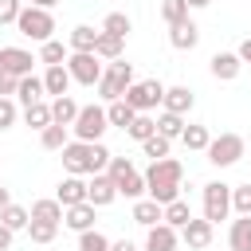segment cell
I'll list each match as a JSON object with an SVG mask.
<instances>
[{
	"mask_svg": "<svg viewBox=\"0 0 251 251\" xmlns=\"http://www.w3.org/2000/svg\"><path fill=\"white\" fill-rule=\"evenodd\" d=\"M176 243H180V231H176V227H169L165 220H161V224H153V227H149V235H145V251H176Z\"/></svg>",
	"mask_w": 251,
	"mask_h": 251,
	"instance_id": "cell-14",
	"label": "cell"
},
{
	"mask_svg": "<svg viewBox=\"0 0 251 251\" xmlns=\"http://www.w3.org/2000/svg\"><path fill=\"white\" fill-rule=\"evenodd\" d=\"M16 86H20V78H16V75H8V71H0V98H12V94H16Z\"/></svg>",
	"mask_w": 251,
	"mask_h": 251,
	"instance_id": "cell-45",
	"label": "cell"
},
{
	"mask_svg": "<svg viewBox=\"0 0 251 251\" xmlns=\"http://www.w3.org/2000/svg\"><path fill=\"white\" fill-rule=\"evenodd\" d=\"M94 43H98V31H94L90 24H78V27H71V35H67V47H71V51H94Z\"/></svg>",
	"mask_w": 251,
	"mask_h": 251,
	"instance_id": "cell-23",
	"label": "cell"
},
{
	"mask_svg": "<svg viewBox=\"0 0 251 251\" xmlns=\"http://www.w3.org/2000/svg\"><path fill=\"white\" fill-rule=\"evenodd\" d=\"M24 122L31 126V129H43V126H51V102H31V106H24Z\"/></svg>",
	"mask_w": 251,
	"mask_h": 251,
	"instance_id": "cell-29",
	"label": "cell"
},
{
	"mask_svg": "<svg viewBox=\"0 0 251 251\" xmlns=\"http://www.w3.org/2000/svg\"><path fill=\"white\" fill-rule=\"evenodd\" d=\"M161 220H165L169 227H176V231H180V227L192 220V208H188V200H180V196H176V200L161 204Z\"/></svg>",
	"mask_w": 251,
	"mask_h": 251,
	"instance_id": "cell-21",
	"label": "cell"
},
{
	"mask_svg": "<svg viewBox=\"0 0 251 251\" xmlns=\"http://www.w3.org/2000/svg\"><path fill=\"white\" fill-rule=\"evenodd\" d=\"M227 247H231V251H251V216H239V220H231Z\"/></svg>",
	"mask_w": 251,
	"mask_h": 251,
	"instance_id": "cell-22",
	"label": "cell"
},
{
	"mask_svg": "<svg viewBox=\"0 0 251 251\" xmlns=\"http://www.w3.org/2000/svg\"><path fill=\"white\" fill-rule=\"evenodd\" d=\"M63 224H67L71 231H86V227H94V204H90V200H82V204L63 208Z\"/></svg>",
	"mask_w": 251,
	"mask_h": 251,
	"instance_id": "cell-19",
	"label": "cell"
},
{
	"mask_svg": "<svg viewBox=\"0 0 251 251\" xmlns=\"http://www.w3.org/2000/svg\"><path fill=\"white\" fill-rule=\"evenodd\" d=\"M102 31H110V35L126 39V35H129V16H126V12H110V16L102 20Z\"/></svg>",
	"mask_w": 251,
	"mask_h": 251,
	"instance_id": "cell-39",
	"label": "cell"
},
{
	"mask_svg": "<svg viewBox=\"0 0 251 251\" xmlns=\"http://www.w3.org/2000/svg\"><path fill=\"white\" fill-rule=\"evenodd\" d=\"M43 90H47L51 98H59V94H67V90H71V71H67L63 63H55V67H47V71H43Z\"/></svg>",
	"mask_w": 251,
	"mask_h": 251,
	"instance_id": "cell-20",
	"label": "cell"
},
{
	"mask_svg": "<svg viewBox=\"0 0 251 251\" xmlns=\"http://www.w3.org/2000/svg\"><path fill=\"white\" fill-rule=\"evenodd\" d=\"M122 47H126V39H118V35H110V31H98L94 55H98V59H122Z\"/></svg>",
	"mask_w": 251,
	"mask_h": 251,
	"instance_id": "cell-28",
	"label": "cell"
},
{
	"mask_svg": "<svg viewBox=\"0 0 251 251\" xmlns=\"http://www.w3.org/2000/svg\"><path fill=\"white\" fill-rule=\"evenodd\" d=\"M47 90H43V78H35V75H24L20 78V86H16V98H20V106H31V102H39Z\"/></svg>",
	"mask_w": 251,
	"mask_h": 251,
	"instance_id": "cell-24",
	"label": "cell"
},
{
	"mask_svg": "<svg viewBox=\"0 0 251 251\" xmlns=\"http://www.w3.org/2000/svg\"><path fill=\"white\" fill-rule=\"evenodd\" d=\"M129 82H133V63L110 59V67L102 71V78H98L94 86H98V94H102L106 102H114V98H122V94L129 90Z\"/></svg>",
	"mask_w": 251,
	"mask_h": 251,
	"instance_id": "cell-5",
	"label": "cell"
},
{
	"mask_svg": "<svg viewBox=\"0 0 251 251\" xmlns=\"http://www.w3.org/2000/svg\"><path fill=\"white\" fill-rule=\"evenodd\" d=\"M24 4H35V8H47V12H51V8L59 4V0H24Z\"/></svg>",
	"mask_w": 251,
	"mask_h": 251,
	"instance_id": "cell-49",
	"label": "cell"
},
{
	"mask_svg": "<svg viewBox=\"0 0 251 251\" xmlns=\"http://www.w3.org/2000/svg\"><path fill=\"white\" fill-rule=\"evenodd\" d=\"M8 204H12V192H8L4 184H0V208H8Z\"/></svg>",
	"mask_w": 251,
	"mask_h": 251,
	"instance_id": "cell-50",
	"label": "cell"
},
{
	"mask_svg": "<svg viewBox=\"0 0 251 251\" xmlns=\"http://www.w3.org/2000/svg\"><path fill=\"white\" fill-rule=\"evenodd\" d=\"M227 212H231V184L208 180V184H204V220L216 227L220 220H227Z\"/></svg>",
	"mask_w": 251,
	"mask_h": 251,
	"instance_id": "cell-8",
	"label": "cell"
},
{
	"mask_svg": "<svg viewBox=\"0 0 251 251\" xmlns=\"http://www.w3.org/2000/svg\"><path fill=\"white\" fill-rule=\"evenodd\" d=\"M161 106L169 110V114H188L192 106H196V94L188 90V86H165V98H161Z\"/></svg>",
	"mask_w": 251,
	"mask_h": 251,
	"instance_id": "cell-17",
	"label": "cell"
},
{
	"mask_svg": "<svg viewBox=\"0 0 251 251\" xmlns=\"http://www.w3.org/2000/svg\"><path fill=\"white\" fill-rule=\"evenodd\" d=\"M16 27L24 39H35V43H47L51 31H55V16L47 8H35V4H24L20 16H16Z\"/></svg>",
	"mask_w": 251,
	"mask_h": 251,
	"instance_id": "cell-4",
	"label": "cell"
},
{
	"mask_svg": "<svg viewBox=\"0 0 251 251\" xmlns=\"http://www.w3.org/2000/svg\"><path fill=\"white\" fill-rule=\"evenodd\" d=\"M71 129H75L78 141H98V137L110 129L106 110H102V106H78V118L71 122Z\"/></svg>",
	"mask_w": 251,
	"mask_h": 251,
	"instance_id": "cell-9",
	"label": "cell"
},
{
	"mask_svg": "<svg viewBox=\"0 0 251 251\" xmlns=\"http://www.w3.org/2000/svg\"><path fill=\"white\" fill-rule=\"evenodd\" d=\"M180 141H184V149H208V141H212V133H208V126H184L180 129Z\"/></svg>",
	"mask_w": 251,
	"mask_h": 251,
	"instance_id": "cell-31",
	"label": "cell"
},
{
	"mask_svg": "<svg viewBox=\"0 0 251 251\" xmlns=\"http://www.w3.org/2000/svg\"><path fill=\"white\" fill-rule=\"evenodd\" d=\"M8 247H12V227L0 224V251H8Z\"/></svg>",
	"mask_w": 251,
	"mask_h": 251,
	"instance_id": "cell-46",
	"label": "cell"
},
{
	"mask_svg": "<svg viewBox=\"0 0 251 251\" xmlns=\"http://www.w3.org/2000/svg\"><path fill=\"white\" fill-rule=\"evenodd\" d=\"M141 149H145V157H153V161H161V157H169V137H161V133H153V137H145V141H141Z\"/></svg>",
	"mask_w": 251,
	"mask_h": 251,
	"instance_id": "cell-41",
	"label": "cell"
},
{
	"mask_svg": "<svg viewBox=\"0 0 251 251\" xmlns=\"http://www.w3.org/2000/svg\"><path fill=\"white\" fill-rule=\"evenodd\" d=\"M27 235H31V243H51L59 235V224H51V220H27Z\"/></svg>",
	"mask_w": 251,
	"mask_h": 251,
	"instance_id": "cell-36",
	"label": "cell"
},
{
	"mask_svg": "<svg viewBox=\"0 0 251 251\" xmlns=\"http://www.w3.org/2000/svg\"><path fill=\"white\" fill-rule=\"evenodd\" d=\"M20 8H24V0H0V27L4 24H16Z\"/></svg>",
	"mask_w": 251,
	"mask_h": 251,
	"instance_id": "cell-44",
	"label": "cell"
},
{
	"mask_svg": "<svg viewBox=\"0 0 251 251\" xmlns=\"http://www.w3.org/2000/svg\"><path fill=\"white\" fill-rule=\"evenodd\" d=\"M110 251H137L129 239H118V243H110Z\"/></svg>",
	"mask_w": 251,
	"mask_h": 251,
	"instance_id": "cell-48",
	"label": "cell"
},
{
	"mask_svg": "<svg viewBox=\"0 0 251 251\" xmlns=\"http://www.w3.org/2000/svg\"><path fill=\"white\" fill-rule=\"evenodd\" d=\"M67 129H71V126H59V122L43 126V129H39V145H43V149H63V145H67Z\"/></svg>",
	"mask_w": 251,
	"mask_h": 251,
	"instance_id": "cell-30",
	"label": "cell"
},
{
	"mask_svg": "<svg viewBox=\"0 0 251 251\" xmlns=\"http://www.w3.org/2000/svg\"><path fill=\"white\" fill-rule=\"evenodd\" d=\"M86 200H90L94 208H106V204H114V200H118V188H114V180H110L106 173H94V176L86 180Z\"/></svg>",
	"mask_w": 251,
	"mask_h": 251,
	"instance_id": "cell-12",
	"label": "cell"
},
{
	"mask_svg": "<svg viewBox=\"0 0 251 251\" xmlns=\"http://www.w3.org/2000/svg\"><path fill=\"white\" fill-rule=\"evenodd\" d=\"M35 63H39V59H35L31 51H24V47H0V71H8V75H16V78L31 75Z\"/></svg>",
	"mask_w": 251,
	"mask_h": 251,
	"instance_id": "cell-11",
	"label": "cell"
},
{
	"mask_svg": "<svg viewBox=\"0 0 251 251\" xmlns=\"http://www.w3.org/2000/svg\"><path fill=\"white\" fill-rule=\"evenodd\" d=\"M63 67L71 71V82H82V86H94L102 78V63H98L94 51H71Z\"/></svg>",
	"mask_w": 251,
	"mask_h": 251,
	"instance_id": "cell-10",
	"label": "cell"
},
{
	"mask_svg": "<svg viewBox=\"0 0 251 251\" xmlns=\"http://www.w3.org/2000/svg\"><path fill=\"white\" fill-rule=\"evenodd\" d=\"M31 220H51V224H63V204L51 196V200H35L31 204Z\"/></svg>",
	"mask_w": 251,
	"mask_h": 251,
	"instance_id": "cell-32",
	"label": "cell"
},
{
	"mask_svg": "<svg viewBox=\"0 0 251 251\" xmlns=\"http://www.w3.org/2000/svg\"><path fill=\"white\" fill-rule=\"evenodd\" d=\"M63 169L71 173V176H82V173H106V165H110V149L102 145V141H67L63 149Z\"/></svg>",
	"mask_w": 251,
	"mask_h": 251,
	"instance_id": "cell-2",
	"label": "cell"
},
{
	"mask_svg": "<svg viewBox=\"0 0 251 251\" xmlns=\"http://www.w3.org/2000/svg\"><path fill=\"white\" fill-rule=\"evenodd\" d=\"M141 176H145V192H149V200L169 204V200H176V196H180L184 165H180L176 157H161V161H153V165H149Z\"/></svg>",
	"mask_w": 251,
	"mask_h": 251,
	"instance_id": "cell-1",
	"label": "cell"
},
{
	"mask_svg": "<svg viewBox=\"0 0 251 251\" xmlns=\"http://www.w3.org/2000/svg\"><path fill=\"white\" fill-rule=\"evenodd\" d=\"M243 149H247V141L239 137V133H220V137H212L208 141V161L216 165V169H227V165H235L239 157H243Z\"/></svg>",
	"mask_w": 251,
	"mask_h": 251,
	"instance_id": "cell-7",
	"label": "cell"
},
{
	"mask_svg": "<svg viewBox=\"0 0 251 251\" xmlns=\"http://www.w3.org/2000/svg\"><path fill=\"white\" fill-rule=\"evenodd\" d=\"M235 55H239V59H243V63H251V39H243V43H239V51H235Z\"/></svg>",
	"mask_w": 251,
	"mask_h": 251,
	"instance_id": "cell-47",
	"label": "cell"
},
{
	"mask_svg": "<svg viewBox=\"0 0 251 251\" xmlns=\"http://www.w3.org/2000/svg\"><path fill=\"white\" fill-rule=\"evenodd\" d=\"M169 43H173L176 51H192V47L200 43V27L184 16L180 24H169Z\"/></svg>",
	"mask_w": 251,
	"mask_h": 251,
	"instance_id": "cell-15",
	"label": "cell"
},
{
	"mask_svg": "<svg viewBox=\"0 0 251 251\" xmlns=\"http://www.w3.org/2000/svg\"><path fill=\"white\" fill-rule=\"evenodd\" d=\"M106 176L114 180L118 196H126V200H141V192H145V176H141V173L129 165V157H114V153H110Z\"/></svg>",
	"mask_w": 251,
	"mask_h": 251,
	"instance_id": "cell-3",
	"label": "cell"
},
{
	"mask_svg": "<svg viewBox=\"0 0 251 251\" xmlns=\"http://www.w3.org/2000/svg\"><path fill=\"white\" fill-rule=\"evenodd\" d=\"M16 118H20L16 102H12V98H0V129H12V126H16Z\"/></svg>",
	"mask_w": 251,
	"mask_h": 251,
	"instance_id": "cell-43",
	"label": "cell"
},
{
	"mask_svg": "<svg viewBox=\"0 0 251 251\" xmlns=\"http://www.w3.org/2000/svg\"><path fill=\"white\" fill-rule=\"evenodd\" d=\"M133 224H141V227L161 224V204L157 200H133Z\"/></svg>",
	"mask_w": 251,
	"mask_h": 251,
	"instance_id": "cell-27",
	"label": "cell"
},
{
	"mask_svg": "<svg viewBox=\"0 0 251 251\" xmlns=\"http://www.w3.org/2000/svg\"><path fill=\"white\" fill-rule=\"evenodd\" d=\"M78 118V102L71 98V94H59L55 102H51V122H59V126H71Z\"/></svg>",
	"mask_w": 251,
	"mask_h": 251,
	"instance_id": "cell-25",
	"label": "cell"
},
{
	"mask_svg": "<svg viewBox=\"0 0 251 251\" xmlns=\"http://www.w3.org/2000/svg\"><path fill=\"white\" fill-rule=\"evenodd\" d=\"M231 208L239 216H251V184H231Z\"/></svg>",
	"mask_w": 251,
	"mask_h": 251,
	"instance_id": "cell-40",
	"label": "cell"
},
{
	"mask_svg": "<svg viewBox=\"0 0 251 251\" xmlns=\"http://www.w3.org/2000/svg\"><path fill=\"white\" fill-rule=\"evenodd\" d=\"M188 8H204V4H212V0H184Z\"/></svg>",
	"mask_w": 251,
	"mask_h": 251,
	"instance_id": "cell-51",
	"label": "cell"
},
{
	"mask_svg": "<svg viewBox=\"0 0 251 251\" xmlns=\"http://www.w3.org/2000/svg\"><path fill=\"white\" fill-rule=\"evenodd\" d=\"M27 220H31V212H27V208H20V204H8V208H0V224H4V227H12V231L27 227Z\"/></svg>",
	"mask_w": 251,
	"mask_h": 251,
	"instance_id": "cell-35",
	"label": "cell"
},
{
	"mask_svg": "<svg viewBox=\"0 0 251 251\" xmlns=\"http://www.w3.org/2000/svg\"><path fill=\"white\" fill-rule=\"evenodd\" d=\"M55 200H59L63 208H71V204H82V200H86V180L67 173V176L59 180V192H55Z\"/></svg>",
	"mask_w": 251,
	"mask_h": 251,
	"instance_id": "cell-18",
	"label": "cell"
},
{
	"mask_svg": "<svg viewBox=\"0 0 251 251\" xmlns=\"http://www.w3.org/2000/svg\"><path fill=\"white\" fill-rule=\"evenodd\" d=\"M208 67H212V75H216L220 82H231V78H239V71H243V59H239L235 51H216V55L208 59Z\"/></svg>",
	"mask_w": 251,
	"mask_h": 251,
	"instance_id": "cell-13",
	"label": "cell"
},
{
	"mask_svg": "<svg viewBox=\"0 0 251 251\" xmlns=\"http://www.w3.org/2000/svg\"><path fill=\"white\" fill-rule=\"evenodd\" d=\"M126 133H129L133 141H145V137H153V133H157V118H149V114H137V118L126 126Z\"/></svg>",
	"mask_w": 251,
	"mask_h": 251,
	"instance_id": "cell-34",
	"label": "cell"
},
{
	"mask_svg": "<svg viewBox=\"0 0 251 251\" xmlns=\"http://www.w3.org/2000/svg\"><path fill=\"white\" fill-rule=\"evenodd\" d=\"M180 129H184V118H180V114H169V110H165V114L157 118V133H161V137L173 141V137H180Z\"/></svg>",
	"mask_w": 251,
	"mask_h": 251,
	"instance_id": "cell-38",
	"label": "cell"
},
{
	"mask_svg": "<svg viewBox=\"0 0 251 251\" xmlns=\"http://www.w3.org/2000/svg\"><path fill=\"white\" fill-rule=\"evenodd\" d=\"M180 239L188 243V251H204V247L212 243V224H208V220H196V216H192V220H188V224L180 227Z\"/></svg>",
	"mask_w": 251,
	"mask_h": 251,
	"instance_id": "cell-16",
	"label": "cell"
},
{
	"mask_svg": "<svg viewBox=\"0 0 251 251\" xmlns=\"http://www.w3.org/2000/svg\"><path fill=\"white\" fill-rule=\"evenodd\" d=\"M78 251H110V239L98 227H86V231H78Z\"/></svg>",
	"mask_w": 251,
	"mask_h": 251,
	"instance_id": "cell-37",
	"label": "cell"
},
{
	"mask_svg": "<svg viewBox=\"0 0 251 251\" xmlns=\"http://www.w3.org/2000/svg\"><path fill=\"white\" fill-rule=\"evenodd\" d=\"M67 55H71V47H63L59 39H47V43H39V63H47V67H55V63H67Z\"/></svg>",
	"mask_w": 251,
	"mask_h": 251,
	"instance_id": "cell-33",
	"label": "cell"
},
{
	"mask_svg": "<svg viewBox=\"0 0 251 251\" xmlns=\"http://www.w3.org/2000/svg\"><path fill=\"white\" fill-rule=\"evenodd\" d=\"M161 16H165V24H180L188 16V4L184 0H161Z\"/></svg>",
	"mask_w": 251,
	"mask_h": 251,
	"instance_id": "cell-42",
	"label": "cell"
},
{
	"mask_svg": "<svg viewBox=\"0 0 251 251\" xmlns=\"http://www.w3.org/2000/svg\"><path fill=\"white\" fill-rule=\"evenodd\" d=\"M122 98H126L137 114H149V110H157V106H161V98H165V82H161V78H141V82L133 78V82H129V90H126Z\"/></svg>",
	"mask_w": 251,
	"mask_h": 251,
	"instance_id": "cell-6",
	"label": "cell"
},
{
	"mask_svg": "<svg viewBox=\"0 0 251 251\" xmlns=\"http://www.w3.org/2000/svg\"><path fill=\"white\" fill-rule=\"evenodd\" d=\"M133 118H137V110H133L126 98H114V102L106 106V122H110V126H122V129H126Z\"/></svg>",
	"mask_w": 251,
	"mask_h": 251,
	"instance_id": "cell-26",
	"label": "cell"
}]
</instances>
